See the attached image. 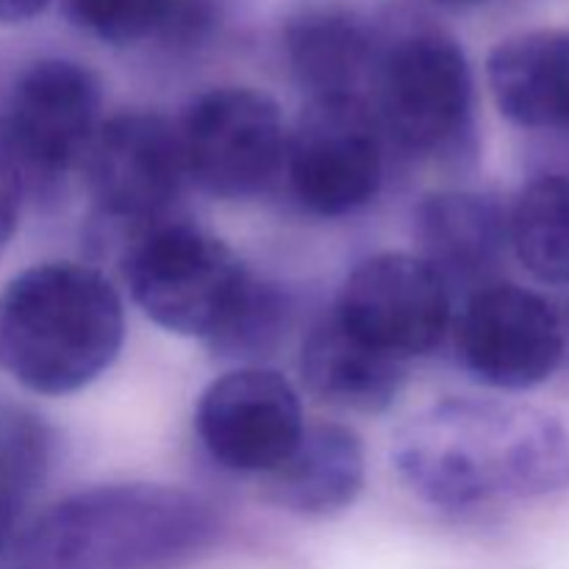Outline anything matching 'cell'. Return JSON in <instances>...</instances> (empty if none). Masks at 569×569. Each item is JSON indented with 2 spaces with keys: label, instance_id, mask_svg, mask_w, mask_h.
<instances>
[{
  "label": "cell",
  "instance_id": "obj_19",
  "mask_svg": "<svg viewBox=\"0 0 569 569\" xmlns=\"http://www.w3.org/2000/svg\"><path fill=\"white\" fill-rule=\"evenodd\" d=\"M56 439L26 406L0 403V495L26 509L48 481Z\"/></svg>",
  "mask_w": 569,
  "mask_h": 569
},
{
  "label": "cell",
  "instance_id": "obj_13",
  "mask_svg": "<svg viewBox=\"0 0 569 569\" xmlns=\"http://www.w3.org/2000/svg\"><path fill=\"white\" fill-rule=\"evenodd\" d=\"M420 259L453 287L478 289L495 281L509 250V211L492 194L470 189L431 192L415 206ZM467 292V295H470Z\"/></svg>",
  "mask_w": 569,
  "mask_h": 569
},
{
  "label": "cell",
  "instance_id": "obj_7",
  "mask_svg": "<svg viewBox=\"0 0 569 569\" xmlns=\"http://www.w3.org/2000/svg\"><path fill=\"white\" fill-rule=\"evenodd\" d=\"M189 181L217 200L264 194L283 172L289 128L281 106L250 87L203 92L178 126Z\"/></svg>",
  "mask_w": 569,
  "mask_h": 569
},
{
  "label": "cell",
  "instance_id": "obj_21",
  "mask_svg": "<svg viewBox=\"0 0 569 569\" xmlns=\"http://www.w3.org/2000/svg\"><path fill=\"white\" fill-rule=\"evenodd\" d=\"M176 0H67V14L109 44H137L161 33Z\"/></svg>",
  "mask_w": 569,
  "mask_h": 569
},
{
  "label": "cell",
  "instance_id": "obj_5",
  "mask_svg": "<svg viewBox=\"0 0 569 569\" xmlns=\"http://www.w3.org/2000/svg\"><path fill=\"white\" fill-rule=\"evenodd\" d=\"M126 281L148 320L211 348L242 311L256 276L206 228L161 220L133 239Z\"/></svg>",
  "mask_w": 569,
  "mask_h": 569
},
{
  "label": "cell",
  "instance_id": "obj_12",
  "mask_svg": "<svg viewBox=\"0 0 569 569\" xmlns=\"http://www.w3.org/2000/svg\"><path fill=\"white\" fill-rule=\"evenodd\" d=\"M194 428L206 453L237 476H270L306 431L300 395L270 367H237L203 389Z\"/></svg>",
  "mask_w": 569,
  "mask_h": 569
},
{
  "label": "cell",
  "instance_id": "obj_8",
  "mask_svg": "<svg viewBox=\"0 0 569 569\" xmlns=\"http://www.w3.org/2000/svg\"><path fill=\"white\" fill-rule=\"evenodd\" d=\"M100 106V78L81 61L39 59L17 78L0 126L26 189L53 194L81 170L103 122Z\"/></svg>",
  "mask_w": 569,
  "mask_h": 569
},
{
  "label": "cell",
  "instance_id": "obj_4",
  "mask_svg": "<svg viewBox=\"0 0 569 569\" xmlns=\"http://www.w3.org/2000/svg\"><path fill=\"white\" fill-rule=\"evenodd\" d=\"M370 87L387 142L433 161L476 150V78L465 48L439 28L383 42Z\"/></svg>",
  "mask_w": 569,
  "mask_h": 569
},
{
  "label": "cell",
  "instance_id": "obj_1",
  "mask_svg": "<svg viewBox=\"0 0 569 569\" xmlns=\"http://www.w3.org/2000/svg\"><path fill=\"white\" fill-rule=\"evenodd\" d=\"M400 481L433 509L470 511L569 489V433L548 411L492 398H445L398 431Z\"/></svg>",
  "mask_w": 569,
  "mask_h": 569
},
{
  "label": "cell",
  "instance_id": "obj_23",
  "mask_svg": "<svg viewBox=\"0 0 569 569\" xmlns=\"http://www.w3.org/2000/svg\"><path fill=\"white\" fill-rule=\"evenodd\" d=\"M48 3L50 0H0V22H6V26L28 22L42 14Z\"/></svg>",
  "mask_w": 569,
  "mask_h": 569
},
{
  "label": "cell",
  "instance_id": "obj_16",
  "mask_svg": "<svg viewBox=\"0 0 569 569\" xmlns=\"http://www.w3.org/2000/svg\"><path fill=\"white\" fill-rule=\"evenodd\" d=\"M300 378L306 392L328 409L381 415L403 392L409 365L370 348L328 315L303 337Z\"/></svg>",
  "mask_w": 569,
  "mask_h": 569
},
{
  "label": "cell",
  "instance_id": "obj_18",
  "mask_svg": "<svg viewBox=\"0 0 569 569\" xmlns=\"http://www.w3.org/2000/svg\"><path fill=\"white\" fill-rule=\"evenodd\" d=\"M509 248L537 281L569 287V176L528 181L509 209Z\"/></svg>",
  "mask_w": 569,
  "mask_h": 569
},
{
  "label": "cell",
  "instance_id": "obj_11",
  "mask_svg": "<svg viewBox=\"0 0 569 569\" xmlns=\"http://www.w3.org/2000/svg\"><path fill=\"white\" fill-rule=\"evenodd\" d=\"M81 172L100 217L139 231L167 220L189 181L178 126L153 111L100 122Z\"/></svg>",
  "mask_w": 569,
  "mask_h": 569
},
{
  "label": "cell",
  "instance_id": "obj_17",
  "mask_svg": "<svg viewBox=\"0 0 569 569\" xmlns=\"http://www.w3.org/2000/svg\"><path fill=\"white\" fill-rule=\"evenodd\" d=\"M487 78L500 114L526 131L569 128V31L545 28L503 39Z\"/></svg>",
  "mask_w": 569,
  "mask_h": 569
},
{
  "label": "cell",
  "instance_id": "obj_20",
  "mask_svg": "<svg viewBox=\"0 0 569 569\" xmlns=\"http://www.w3.org/2000/svg\"><path fill=\"white\" fill-rule=\"evenodd\" d=\"M295 326V300L281 283L256 278L250 287L248 300L237 320L226 333L211 345L217 356L233 361H244L242 367L259 365L261 359L276 353L287 333Z\"/></svg>",
  "mask_w": 569,
  "mask_h": 569
},
{
  "label": "cell",
  "instance_id": "obj_6",
  "mask_svg": "<svg viewBox=\"0 0 569 569\" xmlns=\"http://www.w3.org/2000/svg\"><path fill=\"white\" fill-rule=\"evenodd\" d=\"M283 172L309 214L339 220L365 211L387 172V137L370 100H309L289 128Z\"/></svg>",
  "mask_w": 569,
  "mask_h": 569
},
{
  "label": "cell",
  "instance_id": "obj_10",
  "mask_svg": "<svg viewBox=\"0 0 569 569\" xmlns=\"http://www.w3.org/2000/svg\"><path fill=\"white\" fill-rule=\"evenodd\" d=\"M333 317L361 342L409 365L445 342L453 328V292L417 253L387 250L345 278Z\"/></svg>",
  "mask_w": 569,
  "mask_h": 569
},
{
  "label": "cell",
  "instance_id": "obj_24",
  "mask_svg": "<svg viewBox=\"0 0 569 569\" xmlns=\"http://www.w3.org/2000/svg\"><path fill=\"white\" fill-rule=\"evenodd\" d=\"M22 506H17L14 500L0 498V559L9 553L11 542H14V528L22 517Z\"/></svg>",
  "mask_w": 569,
  "mask_h": 569
},
{
  "label": "cell",
  "instance_id": "obj_3",
  "mask_svg": "<svg viewBox=\"0 0 569 569\" xmlns=\"http://www.w3.org/2000/svg\"><path fill=\"white\" fill-rule=\"evenodd\" d=\"M122 342V298L98 267L44 261L0 289V367L28 392L61 398L89 387Z\"/></svg>",
  "mask_w": 569,
  "mask_h": 569
},
{
  "label": "cell",
  "instance_id": "obj_25",
  "mask_svg": "<svg viewBox=\"0 0 569 569\" xmlns=\"http://www.w3.org/2000/svg\"><path fill=\"white\" fill-rule=\"evenodd\" d=\"M437 3H448V6H470V3H481V0H437Z\"/></svg>",
  "mask_w": 569,
  "mask_h": 569
},
{
  "label": "cell",
  "instance_id": "obj_14",
  "mask_svg": "<svg viewBox=\"0 0 569 569\" xmlns=\"http://www.w3.org/2000/svg\"><path fill=\"white\" fill-rule=\"evenodd\" d=\"M365 442L342 422H306L292 453L261 478V498L298 517H333L365 489Z\"/></svg>",
  "mask_w": 569,
  "mask_h": 569
},
{
  "label": "cell",
  "instance_id": "obj_9",
  "mask_svg": "<svg viewBox=\"0 0 569 569\" xmlns=\"http://www.w3.org/2000/svg\"><path fill=\"white\" fill-rule=\"evenodd\" d=\"M453 333L461 367L500 392L542 387L565 359V326L553 303L520 283L472 289L453 317Z\"/></svg>",
  "mask_w": 569,
  "mask_h": 569
},
{
  "label": "cell",
  "instance_id": "obj_22",
  "mask_svg": "<svg viewBox=\"0 0 569 569\" xmlns=\"http://www.w3.org/2000/svg\"><path fill=\"white\" fill-rule=\"evenodd\" d=\"M22 194H26L22 172L17 167L14 153H11L3 126H0V256L6 253V248L14 239L17 226H20Z\"/></svg>",
  "mask_w": 569,
  "mask_h": 569
},
{
  "label": "cell",
  "instance_id": "obj_15",
  "mask_svg": "<svg viewBox=\"0 0 569 569\" xmlns=\"http://www.w3.org/2000/svg\"><path fill=\"white\" fill-rule=\"evenodd\" d=\"M381 39L365 17L337 6L298 11L283 28V56L295 83L320 98H365Z\"/></svg>",
  "mask_w": 569,
  "mask_h": 569
},
{
  "label": "cell",
  "instance_id": "obj_2",
  "mask_svg": "<svg viewBox=\"0 0 569 569\" xmlns=\"http://www.w3.org/2000/svg\"><path fill=\"white\" fill-rule=\"evenodd\" d=\"M220 517L200 495L106 483L67 495L11 542L6 569H176L214 545Z\"/></svg>",
  "mask_w": 569,
  "mask_h": 569
}]
</instances>
